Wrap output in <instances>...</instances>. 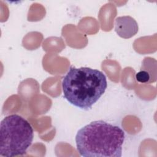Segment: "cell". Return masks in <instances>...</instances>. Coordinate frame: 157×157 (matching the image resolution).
<instances>
[{
  "label": "cell",
  "mask_w": 157,
  "mask_h": 157,
  "mask_svg": "<svg viewBox=\"0 0 157 157\" xmlns=\"http://www.w3.org/2000/svg\"><path fill=\"white\" fill-rule=\"evenodd\" d=\"M124 140L121 128L103 120L90 123L75 136L77 151L85 157H120Z\"/></svg>",
  "instance_id": "6da1fadb"
},
{
  "label": "cell",
  "mask_w": 157,
  "mask_h": 157,
  "mask_svg": "<svg viewBox=\"0 0 157 157\" xmlns=\"http://www.w3.org/2000/svg\"><path fill=\"white\" fill-rule=\"evenodd\" d=\"M107 86L103 72L86 67H71L62 81L64 98L72 105L85 110L91 109Z\"/></svg>",
  "instance_id": "7a4b0ae2"
},
{
  "label": "cell",
  "mask_w": 157,
  "mask_h": 157,
  "mask_svg": "<svg viewBox=\"0 0 157 157\" xmlns=\"http://www.w3.org/2000/svg\"><path fill=\"white\" fill-rule=\"evenodd\" d=\"M34 131L31 124L17 114L6 116L0 124V155H23L31 145Z\"/></svg>",
  "instance_id": "3957f363"
},
{
  "label": "cell",
  "mask_w": 157,
  "mask_h": 157,
  "mask_svg": "<svg viewBox=\"0 0 157 157\" xmlns=\"http://www.w3.org/2000/svg\"><path fill=\"white\" fill-rule=\"evenodd\" d=\"M139 26L136 20L131 16H121L115 20V31L121 38L129 39L138 32Z\"/></svg>",
  "instance_id": "277c9868"
},
{
  "label": "cell",
  "mask_w": 157,
  "mask_h": 157,
  "mask_svg": "<svg viewBox=\"0 0 157 157\" xmlns=\"http://www.w3.org/2000/svg\"><path fill=\"white\" fill-rule=\"evenodd\" d=\"M136 79L140 83H147L151 82V75L147 71L141 70L136 74Z\"/></svg>",
  "instance_id": "5b68a950"
}]
</instances>
